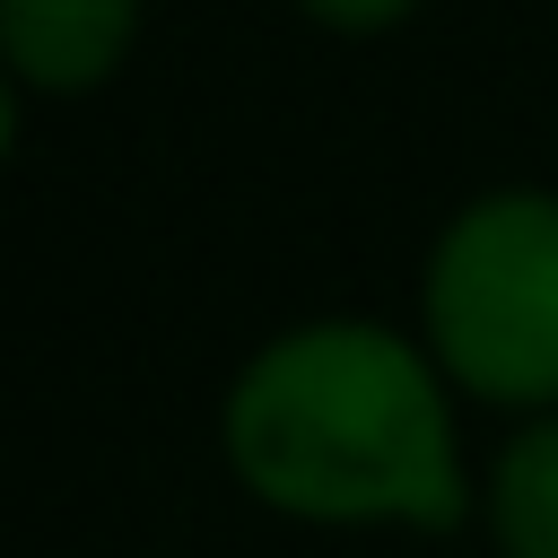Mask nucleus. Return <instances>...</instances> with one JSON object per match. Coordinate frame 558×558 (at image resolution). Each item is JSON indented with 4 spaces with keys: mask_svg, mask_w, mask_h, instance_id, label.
Wrapping results in <instances>:
<instances>
[{
    "mask_svg": "<svg viewBox=\"0 0 558 558\" xmlns=\"http://www.w3.org/2000/svg\"><path fill=\"white\" fill-rule=\"evenodd\" d=\"M227 453L288 514L462 523L471 488L427 357L366 314H323L244 357L227 384Z\"/></svg>",
    "mask_w": 558,
    "mask_h": 558,
    "instance_id": "obj_1",
    "label": "nucleus"
},
{
    "mask_svg": "<svg viewBox=\"0 0 558 558\" xmlns=\"http://www.w3.org/2000/svg\"><path fill=\"white\" fill-rule=\"evenodd\" d=\"M436 357L497 401L558 392V192L497 183L462 201L418 279Z\"/></svg>",
    "mask_w": 558,
    "mask_h": 558,
    "instance_id": "obj_2",
    "label": "nucleus"
},
{
    "mask_svg": "<svg viewBox=\"0 0 558 558\" xmlns=\"http://www.w3.org/2000/svg\"><path fill=\"white\" fill-rule=\"evenodd\" d=\"M140 0H0V44L26 87H87L122 61Z\"/></svg>",
    "mask_w": 558,
    "mask_h": 558,
    "instance_id": "obj_3",
    "label": "nucleus"
},
{
    "mask_svg": "<svg viewBox=\"0 0 558 558\" xmlns=\"http://www.w3.org/2000/svg\"><path fill=\"white\" fill-rule=\"evenodd\" d=\"M488 532L506 558H558V418L506 436L488 471Z\"/></svg>",
    "mask_w": 558,
    "mask_h": 558,
    "instance_id": "obj_4",
    "label": "nucleus"
},
{
    "mask_svg": "<svg viewBox=\"0 0 558 558\" xmlns=\"http://www.w3.org/2000/svg\"><path fill=\"white\" fill-rule=\"evenodd\" d=\"M314 17H331V26H384V17H401L410 0H305Z\"/></svg>",
    "mask_w": 558,
    "mask_h": 558,
    "instance_id": "obj_5",
    "label": "nucleus"
}]
</instances>
